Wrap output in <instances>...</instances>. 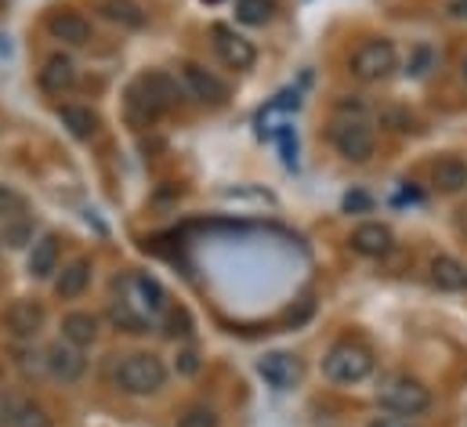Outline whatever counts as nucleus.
I'll return each mask as SVG.
<instances>
[{
    "label": "nucleus",
    "instance_id": "nucleus-17",
    "mask_svg": "<svg viewBox=\"0 0 467 427\" xmlns=\"http://www.w3.org/2000/svg\"><path fill=\"white\" fill-rule=\"evenodd\" d=\"M431 283L439 286V290H464L467 286V268L457 261V257H450V254H439L435 261H431Z\"/></svg>",
    "mask_w": 467,
    "mask_h": 427
},
{
    "label": "nucleus",
    "instance_id": "nucleus-32",
    "mask_svg": "<svg viewBox=\"0 0 467 427\" xmlns=\"http://www.w3.org/2000/svg\"><path fill=\"white\" fill-rule=\"evenodd\" d=\"M345 211H369V196H362V193H355L345 200Z\"/></svg>",
    "mask_w": 467,
    "mask_h": 427
},
{
    "label": "nucleus",
    "instance_id": "nucleus-9",
    "mask_svg": "<svg viewBox=\"0 0 467 427\" xmlns=\"http://www.w3.org/2000/svg\"><path fill=\"white\" fill-rule=\"evenodd\" d=\"M214 51L222 55V62L229 69H250L257 62V51L246 36H239L229 26H214Z\"/></svg>",
    "mask_w": 467,
    "mask_h": 427
},
{
    "label": "nucleus",
    "instance_id": "nucleus-36",
    "mask_svg": "<svg viewBox=\"0 0 467 427\" xmlns=\"http://www.w3.org/2000/svg\"><path fill=\"white\" fill-rule=\"evenodd\" d=\"M457 15H467V0L464 4H457Z\"/></svg>",
    "mask_w": 467,
    "mask_h": 427
},
{
    "label": "nucleus",
    "instance_id": "nucleus-18",
    "mask_svg": "<svg viewBox=\"0 0 467 427\" xmlns=\"http://www.w3.org/2000/svg\"><path fill=\"white\" fill-rule=\"evenodd\" d=\"M62 340L77 344V348H88L99 340V319L91 312H69L62 319Z\"/></svg>",
    "mask_w": 467,
    "mask_h": 427
},
{
    "label": "nucleus",
    "instance_id": "nucleus-22",
    "mask_svg": "<svg viewBox=\"0 0 467 427\" xmlns=\"http://www.w3.org/2000/svg\"><path fill=\"white\" fill-rule=\"evenodd\" d=\"M58 116H62V123L69 127L73 138H91V134L99 130V116L88 106H62Z\"/></svg>",
    "mask_w": 467,
    "mask_h": 427
},
{
    "label": "nucleus",
    "instance_id": "nucleus-24",
    "mask_svg": "<svg viewBox=\"0 0 467 427\" xmlns=\"http://www.w3.org/2000/svg\"><path fill=\"white\" fill-rule=\"evenodd\" d=\"M275 15V0H235V18L243 26H265Z\"/></svg>",
    "mask_w": 467,
    "mask_h": 427
},
{
    "label": "nucleus",
    "instance_id": "nucleus-14",
    "mask_svg": "<svg viewBox=\"0 0 467 427\" xmlns=\"http://www.w3.org/2000/svg\"><path fill=\"white\" fill-rule=\"evenodd\" d=\"M257 373L275 388V391H286V388H294L297 384V362L290 359V355H283V351H275V355H265L261 362H257Z\"/></svg>",
    "mask_w": 467,
    "mask_h": 427
},
{
    "label": "nucleus",
    "instance_id": "nucleus-10",
    "mask_svg": "<svg viewBox=\"0 0 467 427\" xmlns=\"http://www.w3.org/2000/svg\"><path fill=\"white\" fill-rule=\"evenodd\" d=\"M47 33L69 47H84L91 40V22L80 15V11H51L47 15Z\"/></svg>",
    "mask_w": 467,
    "mask_h": 427
},
{
    "label": "nucleus",
    "instance_id": "nucleus-23",
    "mask_svg": "<svg viewBox=\"0 0 467 427\" xmlns=\"http://www.w3.org/2000/svg\"><path fill=\"white\" fill-rule=\"evenodd\" d=\"M4 427H51V421L36 402H15L4 413Z\"/></svg>",
    "mask_w": 467,
    "mask_h": 427
},
{
    "label": "nucleus",
    "instance_id": "nucleus-28",
    "mask_svg": "<svg viewBox=\"0 0 467 427\" xmlns=\"http://www.w3.org/2000/svg\"><path fill=\"white\" fill-rule=\"evenodd\" d=\"M167 326H171V329H167L171 337H189V333H192V319H189V316H185L182 308H178V312H171Z\"/></svg>",
    "mask_w": 467,
    "mask_h": 427
},
{
    "label": "nucleus",
    "instance_id": "nucleus-4",
    "mask_svg": "<svg viewBox=\"0 0 467 427\" xmlns=\"http://www.w3.org/2000/svg\"><path fill=\"white\" fill-rule=\"evenodd\" d=\"M380 406L402 417H424L431 410V391L417 377H391L380 388Z\"/></svg>",
    "mask_w": 467,
    "mask_h": 427
},
{
    "label": "nucleus",
    "instance_id": "nucleus-27",
    "mask_svg": "<svg viewBox=\"0 0 467 427\" xmlns=\"http://www.w3.org/2000/svg\"><path fill=\"white\" fill-rule=\"evenodd\" d=\"M178 427H218V413L211 406H192V410H185Z\"/></svg>",
    "mask_w": 467,
    "mask_h": 427
},
{
    "label": "nucleus",
    "instance_id": "nucleus-33",
    "mask_svg": "<svg viewBox=\"0 0 467 427\" xmlns=\"http://www.w3.org/2000/svg\"><path fill=\"white\" fill-rule=\"evenodd\" d=\"M29 235V228H22V224H15V228H7V243L11 246H22V239Z\"/></svg>",
    "mask_w": 467,
    "mask_h": 427
},
{
    "label": "nucleus",
    "instance_id": "nucleus-2",
    "mask_svg": "<svg viewBox=\"0 0 467 427\" xmlns=\"http://www.w3.org/2000/svg\"><path fill=\"white\" fill-rule=\"evenodd\" d=\"M323 373L334 384H358L373 373V351L358 340H337L327 355H323Z\"/></svg>",
    "mask_w": 467,
    "mask_h": 427
},
{
    "label": "nucleus",
    "instance_id": "nucleus-26",
    "mask_svg": "<svg viewBox=\"0 0 467 427\" xmlns=\"http://www.w3.org/2000/svg\"><path fill=\"white\" fill-rule=\"evenodd\" d=\"M26 214V200L11 189V185H0V217L4 221H15V217H22Z\"/></svg>",
    "mask_w": 467,
    "mask_h": 427
},
{
    "label": "nucleus",
    "instance_id": "nucleus-21",
    "mask_svg": "<svg viewBox=\"0 0 467 427\" xmlns=\"http://www.w3.org/2000/svg\"><path fill=\"white\" fill-rule=\"evenodd\" d=\"M99 11H102L109 22H119V26H127V29L145 26V11H141L134 0H102Z\"/></svg>",
    "mask_w": 467,
    "mask_h": 427
},
{
    "label": "nucleus",
    "instance_id": "nucleus-8",
    "mask_svg": "<svg viewBox=\"0 0 467 427\" xmlns=\"http://www.w3.org/2000/svg\"><path fill=\"white\" fill-rule=\"evenodd\" d=\"M44 362H47V373H51L55 380H66V384L80 380L84 370H88L84 348H77V344H69V340H55V344L44 351Z\"/></svg>",
    "mask_w": 467,
    "mask_h": 427
},
{
    "label": "nucleus",
    "instance_id": "nucleus-15",
    "mask_svg": "<svg viewBox=\"0 0 467 427\" xmlns=\"http://www.w3.org/2000/svg\"><path fill=\"white\" fill-rule=\"evenodd\" d=\"M26 268H29L33 279H47V276H55V272H58V235H51V232L40 235V239L33 243V250H29Z\"/></svg>",
    "mask_w": 467,
    "mask_h": 427
},
{
    "label": "nucleus",
    "instance_id": "nucleus-13",
    "mask_svg": "<svg viewBox=\"0 0 467 427\" xmlns=\"http://www.w3.org/2000/svg\"><path fill=\"white\" fill-rule=\"evenodd\" d=\"M4 322H7V329H11L18 340H29V337H36L40 326H44V308H40L36 301H15V305L4 312Z\"/></svg>",
    "mask_w": 467,
    "mask_h": 427
},
{
    "label": "nucleus",
    "instance_id": "nucleus-5",
    "mask_svg": "<svg viewBox=\"0 0 467 427\" xmlns=\"http://www.w3.org/2000/svg\"><path fill=\"white\" fill-rule=\"evenodd\" d=\"M130 102L141 106L149 116H160V112H167V109H174L178 102H182V88L174 84V77L152 69V73H145V77L134 84Z\"/></svg>",
    "mask_w": 467,
    "mask_h": 427
},
{
    "label": "nucleus",
    "instance_id": "nucleus-29",
    "mask_svg": "<svg viewBox=\"0 0 467 427\" xmlns=\"http://www.w3.org/2000/svg\"><path fill=\"white\" fill-rule=\"evenodd\" d=\"M369 427H417V417H402V413H391V417H373Z\"/></svg>",
    "mask_w": 467,
    "mask_h": 427
},
{
    "label": "nucleus",
    "instance_id": "nucleus-35",
    "mask_svg": "<svg viewBox=\"0 0 467 427\" xmlns=\"http://www.w3.org/2000/svg\"><path fill=\"white\" fill-rule=\"evenodd\" d=\"M4 413H7V402H4V395H0V421H4Z\"/></svg>",
    "mask_w": 467,
    "mask_h": 427
},
{
    "label": "nucleus",
    "instance_id": "nucleus-16",
    "mask_svg": "<svg viewBox=\"0 0 467 427\" xmlns=\"http://www.w3.org/2000/svg\"><path fill=\"white\" fill-rule=\"evenodd\" d=\"M88 286H91V261H84V257L69 261V265L58 272V279H55V294H58L62 301L80 297Z\"/></svg>",
    "mask_w": 467,
    "mask_h": 427
},
{
    "label": "nucleus",
    "instance_id": "nucleus-3",
    "mask_svg": "<svg viewBox=\"0 0 467 427\" xmlns=\"http://www.w3.org/2000/svg\"><path fill=\"white\" fill-rule=\"evenodd\" d=\"M399 69V51L391 40H366L351 55V73L366 84H380Z\"/></svg>",
    "mask_w": 467,
    "mask_h": 427
},
{
    "label": "nucleus",
    "instance_id": "nucleus-1",
    "mask_svg": "<svg viewBox=\"0 0 467 427\" xmlns=\"http://www.w3.org/2000/svg\"><path fill=\"white\" fill-rule=\"evenodd\" d=\"M167 384V366L152 351H130L117 366V388L123 395H156Z\"/></svg>",
    "mask_w": 467,
    "mask_h": 427
},
{
    "label": "nucleus",
    "instance_id": "nucleus-7",
    "mask_svg": "<svg viewBox=\"0 0 467 427\" xmlns=\"http://www.w3.org/2000/svg\"><path fill=\"white\" fill-rule=\"evenodd\" d=\"M182 80H185V91L196 99V102H207V106H222L229 99V88L222 77H214L207 66L200 62H185L182 66Z\"/></svg>",
    "mask_w": 467,
    "mask_h": 427
},
{
    "label": "nucleus",
    "instance_id": "nucleus-6",
    "mask_svg": "<svg viewBox=\"0 0 467 427\" xmlns=\"http://www.w3.org/2000/svg\"><path fill=\"white\" fill-rule=\"evenodd\" d=\"M330 141H334V149L345 160H351V163H366L373 156V145H377L366 120H337L330 127Z\"/></svg>",
    "mask_w": 467,
    "mask_h": 427
},
{
    "label": "nucleus",
    "instance_id": "nucleus-20",
    "mask_svg": "<svg viewBox=\"0 0 467 427\" xmlns=\"http://www.w3.org/2000/svg\"><path fill=\"white\" fill-rule=\"evenodd\" d=\"M134 294H138V305H141L149 316L167 312V290H163V283H160L156 276L138 272V276H134Z\"/></svg>",
    "mask_w": 467,
    "mask_h": 427
},
{
    "label": "nucleus",
    "instance_id": "nucleus-11",
    "mask_svg": "<svg viewBox=\"0 0 467 427\" xmlns=\"http://www.w3.org/2000/svg\"><path fill=\"white\" fill-rule=\"evenodd\" d=\"M348 243H351V250L362 254V257H384V254H391L395 235H391V228L380 224V221H362V224L351 232Z\"/></svg>",
    "mask_w": 467,
    "mask_h": 427
},
{
    "label": "nucleus",
    "instance_id": "nucleus-25",
    "mask_svg": "<svg viewBox=\"0 0 467 427\" xmlns=\"http://www.w3.org/2000/svg\"><path fill=\"white\" fill-rule=\"evenodd\" d=\"M109 319L117 322L119 329H127V333H145V326H149V322L141 319V316H134V312H130L123 301H117V305L109 308Z\"/></svg>",
    "mask_w": 467,
    "mask_h": 427
},
{
    "label": "nucleus",
    "instance_id": "nucleus-31",
    "mask_svg": "<svg viewBox=\"0 0 467 427\" xmlns=\"http://www.w3.org/2000/svg\"><path fill=\"white\" fill-rule=\"evenodd\" d=\"M196 370H200V359H196V351H182V355H178V373L192 377Z\"/></svg>",
    "mask_w": 467,
    "mask_h": 427
},
{
    "label": "nucleus",
    "instance_id": "nucleus-30",
    "mask_svg": "<svg viewBox=\"0 0 467 427\" xmlns=\"http://www.w3.org/2000/svg\"><path fill=\"white\" fill-rule=\"evenodd\" d=\"M428 66H431V51H428V47H417V58L410 62V73H413V77H424Z\"/></svg>",
    "mask_w": 467,
    "mask_h": 427
},
{
    "label": "nucleus",
    "instance_id": "nucleus-34",
    "mask_svg": "<svg viewBox=\"0 0 467 427\" xmlns=\"http://www.w3.org/2000/svg\"><path fill=\"white\" fill-rule=\"evenodd\" d=\"M461 80H464V88H467V51H464V58H461Z\"/></svg>",
    "mask_w": 467,
    "mask_h": 427
},
{
    "label": "nucleus",
    "instance_id": "nucleus-37",
    "mask_svg": "<svg viewBox=\"0 0 467 427\" xmlns=\"http://www.w3.org/2000/svg\"><path fill=\"white\" fill-rule=\"evenodd\" d=\"M207 4H218V0H207Z\"/></svg>",
    "mask_w": 467,
    "mask_h": 427
},
{
    "label": "nucleus",
    "instance_id": "nucleus-19",
    "mask_svg": "<svg viewBox=\"0 0 467 427\" xmlns=\"http://www.w3.org/2000/svg\"><path fill=\"white\" fill-rule=\"evenodd\" d=\"M431 182H435V189H439V193H446V196L461 193V189L467 185V163L464 160H457V156L439 160V163H435V171H431Z\"/></svg>",
    "mask_w": 467,
    "mask_h": 427
},
{
    "label": "nucleus",
    "instance_id": "nucleus-12",
    "mask_svg": "<svg viewBox=\"0 0 467 427\" xmlns=\"http://www.w3.org/2000/svg\"><path fill=\"white\" fill-rule=\"evenodd\" d=\"M40 84H44V91H51V95L69 91V88L77 84V66H73V58L62 55V51L47 55V58H44V69H40Z\"/></svg>",
    "mask_w": 467,
    "mask_h": 427
}]
</instances>
